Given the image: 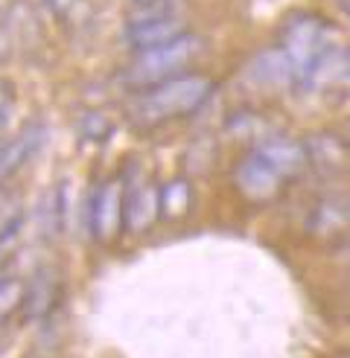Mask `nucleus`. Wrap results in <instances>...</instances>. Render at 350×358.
I'll list each match as a JSON object with an SVG mask.
<instances>
[{"instance_id": "1", "label": "nucleus", "mask_w": 350, "mask_h": 358, "mask_svg": "<svg viewBox=\"0 0 350 358\" xmlns=\"http://www.w3.org/2000/svg\"><path fill=\"white\" fill-rule=\"evenodd\" d=\"M214 91H216L214 79H207L202 73L172 76V79H164L152 87H144V94L132 105V114L137 122L158 125V122L199 111L202 105L214 96Z\"/></svg>"}, {"instance_id": "2", "label": "nucleus", "mask_w": 350, "mask_h": 358, "mask_svg": "<svg viewBox=\"0 0 350 358\" xmlns=\"http://www.w3.org/2000/svg\"><path fill=\"white\" fill-rule=\"evenodd\" d=\"M204 38L196 32H181L178 38L158 44L152 50H140L126 67V82L132 87H152L164 79L178 76L181 70L199 56Z\"/></svg>"}, {"instance_id": "3", "label": "nucleus", "mask_w": 350, "mask_h": 358, "mask_svg": "<svg viewBox=\"0 0 350 358\" xmlns=\"http://www.w3.org/2000/svg\"><path fill=\"white\" fill-rule=\"evenodd\" d=\"M324 47H330V24L321 15L295 12L284 24V29H280V50L295 64V85L309 70V64L321 56Z\"/></svg>"}, {"instance_id": "4", "label": "nucleus", "mask_w": 350, "mask_h": 358, "mask_svg": "<svg viewBox=\"0 0 350 358\" xmlns=\"http://www.w3.org/2000/svg\"><path fill=\"white\" fill-rule=\"evenodd\" d=\"M88 219H91V234L99 242H111L120 227H126V192L120 181H108L97 189Z\"/></svg>"}, {"instance_id": "5", "label": "nucleus", "mask_w": 350, "mask_h": 358, "mask_svg": "<svg viewBox=\"0 0 350 358\" xmlns=\"http://www.w3.org/2000/svg\"><path fill=\"white\" fill-rule=\"evenodd\" d=\"M234 181H237V187H239V192L245 195V199H251V201H272V199H277L280 184H284V175H280L260 152L251 149L237 164Z\"/></svg>"}, {"instance_id": "6", "label": "nucleus", "mask_w": 350, "mask_h": 358, "mask_svg": "<svg viewBox=\"0 0 350 358\" xmlns=\"http://www.w3.org/2000/svg\"><path fill=\"white\" fill-rule=\"evenodd\" d=\"M350 79V50L339 47V44H330L321 50V56L309 64L307 73L298 79L295 87L312 94V91H327V87H336L342 82Z\"/></svg>"}, {"instance_id": "7", "label": "nucleus", "mask_w": 350, "mask_h": 358, "mask_svg": "<svg viewBox=\"0 0 350 358\" xmlns=\"http://www.w3.org/2000/svg\"><path fill=\"white\" fill-rule=\"evenodd\" d=\"M245 76L260 91H284V87H295V64L280 47H269L248 62Z\"/></svg>"}, {"instance_id": "8", "label": "nucleus", "mask_w": 350, "mask_h": 358, "mask_svg": "<svg viewBox=\"0 0 350 358\" xmlns=\"http://www.w3.org/2000/svg\"><path fill=\"white\" fill-rule=\"evenodd\" d=\"M254 152H260L284 178H298L309 166V155H307L304 143H298L286 134H277V131H269L254 146Z\"/></svg>"}, {"instance_id": "9", "label": "nucleus", "mask_w": 350, "mask_h": 358, "mask_svg": "<svg viewBox=\"0 0 350 358\" xmlns=\"http://www.w3.org/2000/svg\"><path fill=\"white\" fill-rule=\"evenodd\" d=\"M184 29V17H161V21H126V29H122V41H126L132 50H152L158 44H167L172 38H178Z\"/></svg>"}, {"instance_id": "10", "label": "nucleus", "mask_w": 350, "mask_h": 358, "mask_svg": "<svg viewBox=\"0 0 350 358\" xmlns=\"http://www.w3.org/2000/svg\"><path fill=\"white\" fill-rule=\"evenodd\" d=\"M307 146L309 166H318L327 175H344L350 172V143L336 137L332 131H318L312 134Z\"/></svg>"}, {"instance_id": "11", "label": "nucleus", "mask_w": 350, "mask_h": 358, "mask_svg": "<svg viewBox=\"0 0 350 358\" xmlns=\"http://www.w3.org/2000/svg\"><path fill=\"white\" fill-rule=\"evenodd\" d=\"M161 213V189L152 184H134L126 192V227L132 234H144Z\"/></svg>"}, {"instance_id": "12", "label": "nucleus", "mask_w": 350, "mask_h": 358, "mask_svg": "<svg viewBox=\"0 0 350 358\" xmlns=\"http://www.w3.org/2000/svg\"><path fill=\"white\" fill-rule=\"evenodd\" d=\"M41 140H44V129H41V125H29V129L21 131L12 143L0 146V181L9 178L15 169H21L24 160L41 146Z\"/></svg>"}, {"instance_id": "13", "label": "nucleus", "mask_w": 350, "mask_h": 358, "mask_svg": "<svg viewBox=\"0 0 350 358\" xmlns=\"http://www.w3.org/2000/svg\"><path fill=\"white\" fill-rule=\"evenodd\" d=\"M35 285L27 289V297H24V315L27 320H41L50 309H52V297H56V282H52L50 274H38L32 280Z\"/></svg>"}, {"instance_id": "14", "label": "nucleus", "mask_w": 350, "mask_h": 358, "mask_svg": "<svg viewBox=\"0 0 350 358\" xmlns=\"http://www.w3.org/2000/svg\"><path fill=\"white\" fill-rule=\"evenodd\" d=\"M190 184L184 181V178H175V181L164 184L161 189V216L164 219H181L184 213L190 210Z\"/></svg>"}, {"instance_id": "15", "label": "nucleus", "mask_w": 350, "mask_h": 358, "mask_svg": "<svg viewBox=\"0 0 350 358\" xmlns=\"http://www.w3.org/2000/svg\"><path fill=\"white\" fill-rule=\"evenodd\" d=\"M178 12V0H144L134 3L126 15V21H161V17H175Z\"/></svg>"}, {"instance_id": "16", "label": "nucleus", "mask_w": 350, "mask_h": 358, "mask_svg": "<svg viewBox=\"0 0 350 358\" xmlns=\"http://www.w3.org/2000/svg\"><path fill=\"white\" fill-rule=\"evenodd\" d=\"M24 297H27V285L15 277H0V315H12L24 306Z\"/></svg>"}, {"instance_id": "17", "label": "nucleus", "mask_w": 350, "mask_h": 358, "mask_svg": "<svg viewBox=\"0 0 350 358\" xmlns=\"http://www.w3.org/2000/svg\"><path fill=\"white\" fill-rule=\"evenodd\" d=\"M79 129H82V137H88V140H105L111 134V120L105 117V114H99V111H91V114H85L82 117V122H79Z\"/></svg>"}, {"instance_id": "18", "label": "nucleus", "mask_w": 350, "mask_h": 358, "mask_svg": "<svg viewBox=\"0 0 350 358\" xmlns=\"http://www.w3.org/2000/svg\"><path fill=\"white\" fill-rule=\"evenodd\" d=\"M44 3H47L52 12H56L59 17H67V15H74V12L85 3V0H44Z\"/></svg>"}, {"instance_id": "19", "label": "nucleus", "mask_w": 350, "mask_h": 358, "mask_svg": "<svg viewBox=\"0 0 350 358\" xmlns=\"http://www.w3.org/2000/svg\"><path fill=\"white\" fill-rule=\"evenodd\" d=\"M6 52H9V41H6V35H4V32H0V59H4V56H6Z\"/></svg>"}, {"instance_id": "20", "label": "nucleus", "mask_w": 350, "mask_h": 358, "mask_svg": "<svg viewBox=\"0 0 350 358\" xmlns=\"http://www.w3.org/2000/svg\"><path fill=\"white\" fill-rule=\"evenodd\" d=\"M6 122H9V111L4 108V105H0V131L6 129Z\"/></svg>"}, {"instance_id": "21", "label": "nucleus", "mask_w": 350, "mask_h": 358, "mask_svg": "<svg viewBox=\"0 0 350 358\" xmlns=\"http://www.w3.org/2000/svg\"><path fill=\"white\" fill-rule=\"evenodd\" d=\"M6 315H0V341H4V338H6Z\"/></svg>"}, {"instance_id": "22", "label": "nucleus", "mask_w": 350, "mask_h": 358, "mask_svg": "<svg viewBox=\"0 0 350 358\" xmlns=\"http://www.w3.org/2000/svg\"><path fill=\"white\" fill-rule=\"evenodd\" d=\"M344 213H347V219H350V201H347V210H344Z\"/></svg>"}, {"instance_id": "23", "label": "nucleus", "mask_w": 350, "mask_h": 358, "mask_svg": "<svg viewBox=\"0 0 350 358\" xmlns=\"http://www.w3.org/2000/svg\"><path fill=\"white\" fill-rule=\"evenodd\" d=\"M134 3H144V0H134Z\"/></svg>"}, {"instance_id": "24", "label": "nucleus", "mask_w": 350, "mask_h": 358, "mask_svg": "<svg viewBox=\"0 0 350 358\" xmlns=\"http://www.w3.org/2000/svg\"><path fill=\"white\" fill-rule=\"evenodd\" d=\"M347 248H350V236H347Z\"/></svg>"}, {"instance_id": "25", "label": "nucleus", "mask_w": 350, "mask_h": 358, "mask_svg": "<svg viewBox=\"0 0 350 358\" xmlns=\"http://www.w3.org/2000/svg\"><path fill=\"white\" fill-rule=\"evenodd\" d=\"M347 129H350V125H347Z\"/></svg>"}]
</instances>
